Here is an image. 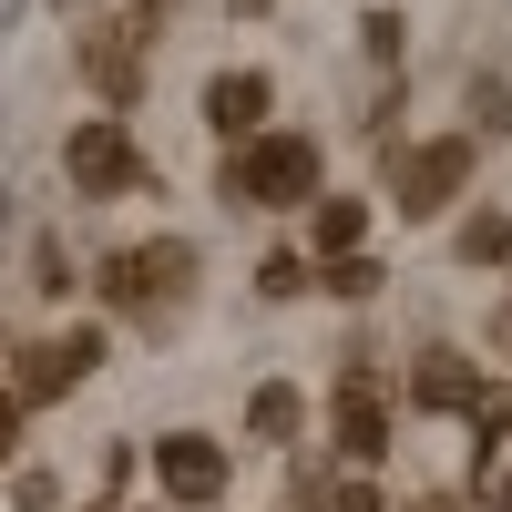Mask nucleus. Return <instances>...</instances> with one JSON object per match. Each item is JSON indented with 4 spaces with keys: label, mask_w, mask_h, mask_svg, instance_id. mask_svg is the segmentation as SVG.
<instances>
[{
    "label": "nucleus",
    "mask_w": 512,
    "mask_h": 512,
    "mask_svg": "<svg viewBox=\"0 0 512 512\" xmlns=\"http://www.w3.org/2000/svg\"><path fill=\"white\" fill-rule=\"evenodd\" d=\"M400 512H461V502H451V492H420V502H400Z\"/></svg>",
    "instance_id": "412c9836"
},
{
    "label": "nucleus",
    "mask_w": 512,
    "mask_h": 512,
    "mask_svg": "<svg viewBox=\"0 0 512 512\" xmlns=\"http://www.w3.org/2000/svg\"><path fill=\"white\" fill-rule=\"evenodd\" d=\"M144 41H154V0H144V11H113V21H82V72L103 82V103H134Z\"/></svg>",
    "instance_id": "0eeeda50"
},
{
    "label": "nucleus",
    "mask_w": 512,
    "mask_h": 512,
    "mask_svg": "<svg viewBox=\"0 0 512 512\" xmlns=\"http://www.w3.org/2000/svg\"><path fill=\"white\" fill-rule=\"evenodd\" d=\"M492 349H512V297H502V318H492Z\"/></svg>",
    "instance_id": "4be33fe9"
},
{
    "label": "nucleus",
    "mask_w": 512,
    "mask_h": 512,
    "mask_svg": "<svg viewBox=\"0 0 512 512\" xmlns=\"http://www.w3.org/2000/svg\"><path fill=\"white\" fill-rule=\"evenodd\" d=\"M461 420H472V451L502 461V441H512V390H502V379H482V400L461 410Z\"/></svg>",
    "instance_id": "4468645a"
},
{
    "label": "nucleus",
    "mask_w": 512,
    "mask_h": 512,
    "mask_svg": "<svg viewBox=\"0 0 512 512\" xmlns=\"http://www.w3.org/2000/svg\"><path fill=\"white\" fill-rule=\"evenodd\" d=\"M103 297H113V308H134V318L185 308V297H195V246H185V236H134L123 256H103Z\"/></svg>",
    "instance_id": "7ed1b4c3"
},
{
    "label": "nucleus",
    "mask_w": 512,
    "mask_h": 512,
    "mask_svg": "<svg viewBox=\"0 0 512 512\" xmlns=\"http://www.w3.org/2000/svg\"><path fill=\"white\" fill-rule=\"evenodd\" d=\"M154 482H164V502H185V512L226 502V441H205V431H164V441H154Z\"/></svg>",
    "instance_id": "6e6552de"
},
{
    "label": "nucleus",
    "mask_w": 512,
    "mask_h": 512,
    "mask_svg": "<svg viewBox=\"0 0 512 512\" xmlns=\"http://www.w3.org/2000/svg\"><path fill=\"white\" fill-rule=\"evenodd\" d=\"M297 431H308V390H297V379H256V390H246V441H297Z\"/></svg>",
    "instance_id": "f8f14e48"
},
{
    "label": "nucleus",
    "mask_w": 512,
    "mask_h": 512,
    "mask_svg": "<svg viewBox=\"0 0 512 512\" xmlns=\"http://www.w3.org/2000/svg\"><path fill=\"white\" fill-rule=\"evenodd\" d=\"M451 267L512 277V216H502V205H461V226H451Z\"/></svg>",
    "instance_id": "9b49d317"
},
{
    "label": "nucleus",
    "mask_w": 512,
    "mask_h": 512,
    "mask_svg": "<svg viewBox=\"0 0 512 512\" xmlns=\"http://www.w3.org/2000/svg\"><path fill=\"white\" fill-rule=\"evenodd\" d=\"M62 175H72L82 195H93V205H103V195H134V185H144V144L123 134L113 113H103V123H72V144H62Z\"/></svg>",
    "instance_id": "39448f33"
},
{
    "label": "nucleus",
    "mask_w": 512,
    "mask_h": 512,
    "mask_svg": "<svg viewBox=\"0 0 512 512\" xmlns=\"http://www.w3.org/2000/svg\"><path fill=\"white\" fill-rule=\"evenodd\" d=\"M318 175H328V154L318 134H256V144H226V205H318Z\"/></svg>",
    "instance_id": "f257e3e1"
},
{
    "label": "nucleus",
    "mask_w": 512,
    "mask_h": 512,
    "mask_svg": "<svg viewBox=\"0 0 512 512\" xmlns=\"http://www.w3.org/2000/svg\"><path fill=\"white\" fill-rule=\"evenodd\" d=\"M400 400H410V410H472V400H482V369H472V349H410V369H400Z\"/></svg>",
    "instance_id": "1a4fd4ad"
},
{
    "label": "nucleus",
    "mask_w": 512,
    "mask_h": 512,
    "mask_svg": "<svg viewBox=\"0 0 512 512\" xmlns=\"http://www.w3.org/2000/svg\"><path fill=\"white\" fill-rule=\"evenodd\" d=\"M390 431H400V410H390V390H379V369L349 359V369H338V390H328V441H338V461H349V472H379V461H390Z\"/></svg>",
    "instance_id": "20e7f679"
},
{
    "label": "nucleus",
    "mask_w": 512,
    "mask_h": 512,
    "mask_svg": "<svg viewBox=\"0 0 512 512\" xmlns=\"http://www.w3.org/2000/svg\"><path fill=\"white\" fill-rule=\"evenodd\" d=\"M308 287H318V256H297V246L256 256V297H308Z\"/></svg>",
    "instance_id": "dca6fc26"
},
{
    "label": "nucleus",
    "mask_w": 512,
    "mask_h": 512,
    "mask_svg": "<svg viewBox=\"0 0 512 512\" xmlns=\"http://www.w3.org/2000/svg\"><path fill=\"white\" fill-rule=\"evenodd\" d=\"M379 277H390V267H379L369 246H349V256H318V287H328V297H379Z\"/></svg>",
    "instance_id": "2eb2a0df"
},
{
    "label": "nucleus",
    "mask_w": 512,
    "mask_h": 512,
    "mask_svg": "<svg viewBox=\"0 0 512 512\" xmlns=\"http://www.w3.org/2000/svg\"><path fill=\"white\" fill-rule=\"evenodd\" d=\"M236 11H246V0H236Z\"/></svg>",
    "instance_id": "5701e85b"
},
{
    "label": "nucleus",
    "mask_w": 512,
    "mask_h": 512,
    "mask_svg": "<svg viewBox=\"0 0 512 512\" xmlns=\"http://www.w3.org/2000/svg\"><path fill=\"white\" fill-rule=\"evenodd\" d=\"M461 512H512V472H502V461L472 472V502H461Z\"/></svg>",
    "instance_id": "f3484780"
},
{
    "label": "nucleus",
    "mask_w": 512,
    "mask_h": 512,
    "mask_svg": "<svg viewBox=\"0 0 512 512\" xmlns=\"http://www.w3.org/2000/svg\"><path fill=\"white\" fill-rule=\"evenodd\" d=\"M267 103H277L267 72H216V82H205V123H216L226 144H256V134H267Z\"/></svg>",
    "instance_id": "9d476101"
},
{
    "label": "nucleus",
    "mask_w": 512,
    "mask_h": 512,
    "mask_svg": "<svg viewBox=\"0 0 512 512\" xmlns=\"http://www.w3.org/2000/svg\"><path fill=\"white\" fill-rule=\"evenodd\" d=\"M359 226H369V205H359V195H318V205H308V246H318V256H349Z\"/></svg>",
    "instance_id": "ddd939ff"
},
{
    "label": "nucleus",
    "mask_w": 512,
    "mask_h": 512,
    "mask_svg": "<svg viewBox=\"0 0 512 512\" xmlns=\"http://www.w3.org/2000/svg\"><path fill=\"white\" fill-rule=\"evenodd\" d=\"M21 420H31V400H21V390H0V472L21 461Z\"/></svg>",
    "instance_id": "6ab92c4d"
},
{
    "label": "nucleus",
    "mask_w": 512,
    "mask_h": 512,
    "mask_svg": "<svg viewBox=\"0 0 512 512\" xmlns=\"http://www.w3.org/2000/svg\"><path fill=\"white\" fill-rule=\"evenodd\" d=\"M318 512H390V502H379L369 482H328V502H318Z\"/></svg>",
    "instance_id": "aec40b11"
},
{
    "label": "nucleus",
    "mask_w": 512,
    "mask_h": 512,
    "mask_svg": "<svg viewBox=\"0 0 512 512\" xmlns=\"http://www.w3.org/2000/svg\"><path fill=\"white\" fill-rule=\"evenodd\" d=\"M103 369V328H62V338H31V349L11 359V390L41 410V400H62V390H82V379Z\"/></svg>",
    "instance_id": "423d86ee"
},
{
    "label": "nucleus",
    "mask_w": 512,
    "mask_h": 512,
    "mask_svg": "<svg viewBox=\"0 0 512 512\" xmlns=\"http://www.w3.org/2000/svg\"><path fill=\"white\" fill-rule=\"evenodd\" d=\"M359 41H369V62H379V72H400V11H369Z\"/></svg>",
    "instance_id": "a211bd4d"
},
{
    "label": "nucleus",
    "mask_w": 512,
    "mask_h": 512,
    "mask_svg": "<svg viewBox=\"0 0 512 512\" xmlns=\"http://www.w3.org/2000/svg\"><path fill=\"white\" fill-rule=\"evenodd\" d=\"M472 175H482V144L472 134H420V144H400L390 154V205L410 226H441L461 195H472Z\"/></svg>",
    "instance_id": "f03ea898"
}]
</instances>
